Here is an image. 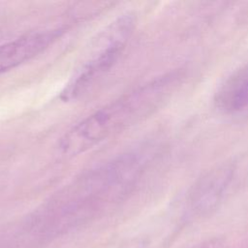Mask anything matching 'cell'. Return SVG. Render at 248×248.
<instances>
[{"mask_svg": "<svg viewBox=\"0 0 248 248\" xmlns=\"http://www.w3.org/2000/svg\"><path fill=\"white\" fill-rule=\"evenodd\" d=\"M183 78L182 71H173L123 94L71 128L60 139V151L78 155L148 117L170 98Z\"/></svg>", "mask_w": 248, "mask_h": 248, "instance_id": "1", "label": "cell"}, {"mask_svg": "<svg viewBox=\"0 0 248 248\" xmlns=\"http://www.w3.org/2000/svg\"><path fill=\"white\" fill-rule=\"evenodd\" d=\"M214 102L217 108L227 115L248 113V63L225 79L215 94Z\"/></svg>", "mask_w": 248, "mask_h": 248, "instance_id": "5", "label": "cell"}, {"mask_svg": "<svg viewBox=\"0 0 248 248\" xmlns=\"http://www.w3.org/2000/svg\"><path fill=\"white\" fill-rule=\"evenodd\" d=\"M130 14L122 15L97 38L93 48L61 92V99L72 101L82 94L117 61L134 28Z\"/></svg>", "mask_w": 248, "mask_h": 248, "instance_id": "2", "label": "cell"}, {"mask_svg": "<svg viewBox=\"0 0 248 248\" xmlns=\"http://www.w3.org/2000/svg\"><path fill=\"white\" fill-rule=\"evenodd\" d=\"M59 35L60 30L38 31L0 45V75L40 54Z\"/></svg>", "mask_w": 248, "mask_h": 248, "instance_id": "4", "label": "cell"}, {"mask_svg": "<svg viewBox=\"0 0 248 248\" xmlns=\"http://www.w3.org/2000/svg\"><path fill=\"white\" fill-rule=\"evenodd\" d=\"M192 248H225V243L223 240L219 238H214V239L206 240L200 244H197Z\"/></svg>", "mask_w": 248, "mask_h": 248, "instance_id": "6", "label": "cell"}, {"mask_svg": "<svg viewBox=\"0 0 248 248\" xmlns=\"http://www.w3.org/2000/svg\"><path fill=\"white\" fill-rule=\"evenodd\" d=\"M234 169L231 164H222L206 171L193 185L188 205L198 214L207 213L213 209L224 197L233 176Z\"/></svg>", "mask_w": 248, "mask_h": 248, "instance_id": "3", "label": "cell"}]
</instances>
